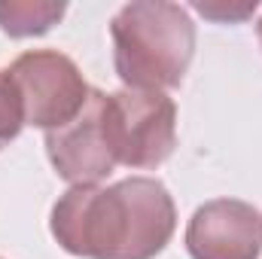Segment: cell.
Instances as JSON below:
<instances>
[{
  "label": "cell",
  "mask_w": 262,
  "mask_h": 259,
  "mask_svg": "<svg viewBox=\"0 0 262 259\" xmlns=\"http://www.w3.org/2000/svg\"><path fill=\"white\" fill-rule=\"evenodd\" d=\"M177 207L156 177L70 186L49 213L58 247L79 259H156L174 238Z\"/></svg>",
  "instance_id": "1"
},
{
  "label": "cell",
  "mask_w": 262,
  "mask_h": 259,
  "mask_svg": "<svg viewBox=\"0 0 262 259\" xmlns=\"http://www.w3.org/2000/svg\"><path fill=\"white\" fill-rule=\"evenodd\" d=\"M113 64L125 89H177L195 55V21L180 3L131 0L110 21Z\"/></svg>",
  "instance_id": "2"
},
{
  "label": "cell",
  "mask_w": 262,
  "mask_h": 259,
  "mask_svg": "<svg viewBox=\"0 0 262 259\" xmlns=\"http://www.w3.org/2000/svg\"><path fill=\"white\" fill-rule=\"evenodd\" d=\"M104 125L116 165L159 168L177 146V104L165 92L119 89L104 101Z\"/></svg>",
  "instance_id": "3"
},
{
  "label": "cell",
  "mask_w": 262,
  "mask_h": 259,
  "mask_svg": "<svg viewBox=\"0 0 262 259\" xmlns=\"http://www.w3.org/2000/svg\"><path fill=\"white\" fill-rule=\"evenodd\" d=\"M9 76L21 98L25 125L43 131L64 128L67 122H73L92 92L76 61L58 49L21 52L9 67Z\"/></svg>",
  "instance_id": "4"
},
{
  "label": "cell",
  "mask_w": 262,
  "mask_h": 259,
  "mask_svg": "<svg viewBox=\"0 0 262 259\" xmlns=\"http://www.w3.org/2000/svg\"><path fill=\"white\" fill-rule=\"evenodd\" d=\"M104 101L107 92L92 89L79 116L67 122L64 128L46 131L43 137L55 174L70 186H98L116 171V159L104 125Z\"/></svg>",
  "instance_id": "5"
},
{
  "label": "cell",
  "mask_w": 262,
  "mask_h": 259,
  "mask_svg": "<svg viewBox=\"0 0 262 259\" xmlns=\"http://www.w3.org/2000/svg\"><path fill=\"white\" fill-rule=\"evenodd\" d=\"M192 259H259L262 213L241 198H213L195 207L186 226Z\"/></svg>",
  "instance_id": "6"
},
{
  "label": "cell",
  "mask_w": 262,
  "mask_h": 259,
  "mask_svg": "<svg viewBox=\"0 0 262 259\" xmlns=\"http://www.w3.org/2000/svg\"><path fill=\"white\" fill-rule=\"evenodd\" d=\"M64 12V3H52V0H9V3H0V31L15 40L40 37L52 31Z\"/></svg>",
  "instance_id": "7"
},
{
  "label": "cell",
  "mask_w": 262,
  "mask_h": 259,
  "mask_svg": "<svg viewBox=\"0 0 262 259\" xmlns=\"http://www.w3.org/2000/svg\"><path fill=\"white\" fill-rule=\"evenodd\" d=\"M25 128V110L9 70H0V149H6Z\"/></svg>",
  "instance_id": "8"
},
{
  "label": "cell",
  "mask_w": 262,
  "mask_h": 259,
  "mask_svg": "<svg viewBox=\"0 0 262 259\" xmlns=\"http://www.w3.org/2000/svg\"><path fill=\"white\" fill-rule=\"evenodd\" d=\"M256 9H259V3H256V0H253V3H238V6H232V3H229V6H226V3H195V12H201L204 18L229 21V25L250 18Z\"/></svg>",
  "instance_id": "9"
},
{
  "label": "cell",
  "mask_w": 262,
  "mask_h": 259,
  "mask_svg": "<svg viewBox=\"0 0 262 259\" xmlns=\"http://www.w3.org/2000/svg\"><path fill=\"white\" fill-rule=\"evenodd\" d=\"M256 37H259V43H262V15H259V21H256Z\"/></svg>",
  "instance_id": "10"
}]
</instances>
